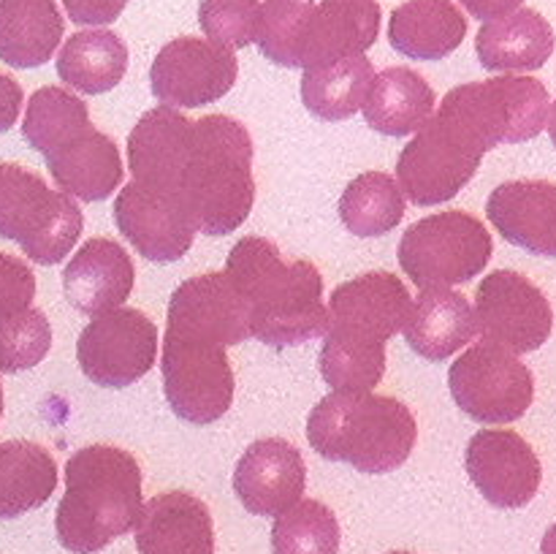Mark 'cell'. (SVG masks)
<instances>
[{
    "label": "cell",
    "instance_id": "cell-17",
    "mask_svg": "<svg viewBox=\"0 0 556 554\" xmlns=\"http://www.w3.org/2000/svg\"><path fill=\"white\" fill-rule=\"evenodd\" d=\"M166 335L239 345L250 337L248 310L223 272L190 277L168 299Z\"/></svg>",
    "mask_w": 556,
    "mask_h": 554
},
{
    "label": "cell",
    "instance_id": "cell-33",
    "mask_svg": "<svg viewBox=\"0 0 556 554\" xmlns=\"http://www.w3.org/2000/svg\"><path fill=\"white\" fill-rule=\"evenodd\" d=\"M87 128H92L87 103L65 87H41L33 92L22 119V136L43 158L71 144Z\"/></svg>",
    "mask_w": 556,
    "mask_h": 554
},
{
    "label": "cell",
    "instance_id": "cell-11",
    "mask_svg": "<svg viewBox=\"0 0 556 554\" xmlns=\"http://www.w3.org/2000/svg\"><path fill=\"white\" fill-rule=\"evenodd\" d=\"M157 356V326L136 307H114L92 315L76 342L79 367L92 383L125 389L152 369Z\"/></svg>",
    "mask_w": 556,
    "mask_h": 554
},
{
    "label": "cell",
    "instance_id": "cell-14",
    "mask_svg": "<svg viewBox=\"0 0 556 554\" xmlns=\"http://www.w3.org/2000/svg\"><path fill=\"white\" fill-rule=\"evenodd\" d=\"M465 467L494 508H525L543 481L535 449L514 429H481L470 438Z\"/></svg>",
    "mask_w": 556,
    "mask_h": 554
},
{
    "label": "cell",
    "instance_id": "cell-13",
    "mask_svg": "<svg viewBox=\"0 0 556 554\" xmlns=\"http://www.w3.org/2000/svg\"><path fill=\"white\" fill-rule=\"evenodd\" d=\"M483 155L438 117L418 130L396 161L400 188L416 206L445 204L454 199L481 168Z\"/></svg>",
    "mask_w": 556,
    "mask_h": 554
},
{
    "label": "cell",
    "instance_id": "cell-25",
    "mask_svg": "<svg viewBox=\"0 0 556 554\" xmlns=\"http://www.w3.org/2000/svg\"><path fill=\"white\" fill-rule=\"evenodd\" d=\"M554 27L535 9H516L478 30L476 52L486 71H538L552 60Z\"/></svg>",
    "mask_w": 556,
    "mask_h": 554
},
{
    "label": "cell",
    "instance_id": "cell-43",
    "mask_svg": "<svg viewBox=\"0 0 556 554\" xmlns=\"http://www.w3.org/2000/svg\"><path fill=\"white\" fill-rule=\"evenodd\" d=\"M548 136H552V141L556 147V101L552 103V112H548Z\"/></svg>",
    "mask_w": 556,
    "mask_h": 554
},
{
    "label": "cell",
    "instance_id": "cell-1",
    "mask_svg": "<svg viewBox=\"0 0 556 554\" xmlns=\"http://www.w3.org/2000/svg\"><path fill=\"white\" fill-rule=\"evenodd\" d=\"M223 275L242 299L255 340L288 348L329 331V307L320 302L324 277L313 261H286L269 239L242 237L228 253Z\"/></svg>",
    "mask_w": 556,
    "mask_h": 554
},
{
    "label": "cell",
    "instance_id": "cell-21",
    "mask_svg": "<svg viewBox=\"0 0 556 554\" xmlns=\"http://www.w3.org/2000/svg\"><path fill=\"white\" fill-rule=\"evenodd\" d=\"M139 554H215V521L204 500L172 489L155 494L136 521Z\"/></svg>",
    "mask_w": 556,
    "mask_h": 554
},
{
    "label": "cell",
    "instance_id": "cell-34",
    "mask_svg": "<svg viewBox=\"0 0 556 554\" xmlns=\"http://www.w3.org/2000/svg\"><path fill=\"white\" fill-rule=\"evenodd\" d=\"M318 367L334 391H372L386 375V345L326 331Z\"/></svg>",
    "mask_w": 556,
    "mask_h": 554
},
{
    "label": "cell",
    "instance_id": "cell-7",
    "mask_svg": "<svg viewBox=\"0 0 556 554\" xmlns=\"http://www.w3.org/2000/svg\"><path fill=\"white\" fill-rule=\"evenodd\" d=\"M494 253L489 228L465 210L434 212L413 223L396 255L410 282L418 288H451L472 280L486 269Z\"/></svg>",
    "mask_w": 556,
    "mask_h": 554
},
{
    "label": "cell",
    "instance_id": "cell-23",
    "mask_svg": "<svg viewBox=\"0 0 556 554\" xmlns=\"http://www.w3.org/2000/svg\"><path fill=\"white\" fill-rule=\"evenodd\" d=\"M402 331L418 356L445 362L478 335L476 310L465 293L451 288H424L418 299H413Z\"/></svg>",
    "mask_w": 556,
    "mask_h": 554
},
{
    "label": "cell",
    "instance_id": "cell-41",
    "mask_svg": "<svg viewBox=\"0 0 556 554\" xmlns=\"http://www.w3.org/2000/svg\"><path fill=\"white\" fill-rule=\"evenodd\" d=\"M467 11H470L476 20L481 22H492L500 20L505 14H514L516 9H521L525 0H459Z\"/></svg>",
    "mask_w": 556,
    "mask_h": 554
},
{
    "label": "cell",
    "instance_id": "cell-18",
    "mask_svg": "<svg viewBox=\"0 0 556 554\" xmlns=\"http://www.w3.org/2000/svg\"><path fill=\"white\" fill-rule=\"evenodd\" d=\"M378 0H320L304 16L296 68H318L353 54H367L380 36Z\"/></svg>",
    "mask_w": 556,
    "mask_h": 554
},
{
    "label": "cell",
    "instance_id": "cell-37",
    "mask_svg": "<svg viewBox=\"0 0 556 554\" xmlns=\"http://www.w3.org/2000/svg\"><path fill=\"white\" fill-rule=\"evenodd\" d=\"M264 3L261 0H201L199 25L206 38L226 49L255 43L261 30Z\"/></svg>",
    "mask_w": 556,
    "mask_h": 554
},
{
    "label": "cell",
    "instance_id": "cell-36",
    "mask_svg": "<svg viewBox=\"0 0 556 554\" xmlns=\"http://www.w3.org/2000/svg\"><path fill=\"white\" fill-rule=\"evenodd\" d=\"M52 348V326L43 310L25 307L0 318V373L33 369Z\"/></svg>",
    "mask_w": 556,
    "mask_h": 554
},
{
    "label": "cell",
    "instance_id": "cell-26",
    "mask_svg": "<svg viewBox=\"0 0 556 554\" xmlns=\"http://www.w3.org/2000/svg\"><path fill=\"white\" fill-rule=\"evenodd\" d=\"M467 16L451 0H407L391 11L389 41L410 60H443L462 47Z\"/></svg>",
    "mask_w": 556,
    "mask_h": 554
},
{
    "label": "cell",
    "instance_id": "cell-10",
    "mask_svg": "<svg viewBox=\"0 0 556 554\" xmlns=\"http://www.w3.org/2000/svg\"><path fill=\"white\" fill-rule=\"evenodd\" d=\"M476 320L483 342L514 356L538 351L554 331L548 297L530 277L514 269H497L483 277L476 293Z\"/></svg>",
    "mask_w": 556,
    "mask_h": 554
},
{
    "label": "cell",
    "instance_id": "cell-40",
    "mask_svg": "<svg viewBox=\"0 0 556 554\" xmlns=\"http://www.w3.org/2000/svg\"><path fill=\"white\" fill-rule=\"evenodd\" d=\"M22 101H25V92H22L20 81L9 74H0V134L16 125Z\"/></svg>",
    "mask_w": 556,
    "mask_h": 554
},
{
    "label": "cell",
    "instance_id": "cell-20",
    "mask_svg": "<svg viewBox=\"0 0 556 554\" xmlns=\"http://www.w3.org/2000/svg\"><path fill=\"white\" fill-rule=\"evenodd\" d=\"M486 217L510 244L556 259V185L548 179H510L486 201Z\"/></svg>",
    "mask_w": 556,
    "mask_h": 554
},
{
    "label": "cell",
    "instance_id": "cell-6",
    "mask_svg": "<svg viewBox=\"0 0 556 554\" xmlns=\"http://www.w3.org/2000/svg\"><path fill=\"white\" fill-rule=\"evenodd\" d=\"M81 228L85 215L68 193L20 163H0V237L36 264L52 266L74 250Z\"/></svg>",
    "mask_w": 556,
    "mask_h": 554
},
{
    "label": "cell",
    "instance_id": "cell-2",
    "mask_svg": "<svg viewBox=\"0 0 556 554\" xmlns=\"http://www.w3.org/2000/svg\"><path fill=\"white\" fill-rule=\"evenodd\" d=\"M177 193L201 234L226 237L248 221L255 204L253 139L239 119H190Z\"/></svg>",
    "mask_w": 556,
    "mask_h": 554
},
{
    "label": "cell",
    "instance_id": "cell-38",
    "mask_svg": "<svg viewBox=\"0 0 556 554\" xmlns=\"http://www.w3.org/2000/svg\"><path fill=\"white\" fill-rule=\"evenodd\" d=\"M36 299V275L22 259L0 253V318L30 307Z\"/></svg>",
    "mask_w": 556,
    "mask_h": 554
},
{
    "label": "cell",
    "instance_id": "cell-8",
    "mask_svg": "<svg viewBox=\"0 0 556 554\" xmlns=\"http://www.w3.org/2000/svg\"><path fill=\"white\" fill-rule=\"evenodd\" d=\"M456 405L481 424L519 421L535 400V375L514 353L478 342L448 369Z\"/></svg>",
    "mask_w": 556,
    "mask_h": 554
},
{
    "label": "cell",
    "instance_id": "cell-27",
    "mask_svg": "<svg viewBox=\"0 0 556 554\" xmlns=\"http://www.w3.org/2000/svg\"><path fill=\"white\" fill-rule=\"evenodd\" d=\"M434 103H438L434 87L418 71L407 65H391L375 74L362 109L367 125L378 134L407 136L429 123Z\"/></svg>",
    "mask_w": 556,
    "mask_h": 554
},
{
    "label": "cell",
    "instance_id": "cell-24",
    "mask_svg": "<svg viewBox=\"0 0 556 554\" xmlns=\"http://www.w3.org/2000/svg\"><path fill=\"white\" fill-rule=\"evenodd\" d=\"M43 161L58 188L71 199L103 201L123 185L125 177L117 141L96 128H87Z\"/></svg>",
    "mask_w": 556,
    "mask_h": 554
},
{
    "label": "cell",
    "instance_id": "cell-16",
    "mask_svg": "<svg viewBox=\"0 0 556 554\" xmlns=\"http://www.w3.org/2000/svg\"><path fill=\"white\" fill-rule=\"evenodd\" d=\"M410 307L413 297L402 277L391 272H367L331 291L329 331L386 345L402 331Z\"/></svg>",
    "mask_w": 556,
    "mask_h": 554
},
{
    "label": "cell",
    "instance_id": "cell-35",
    "mask_svg": "<svg viewBox=\"0 0 556 554\" xmlns=\"http://www.w3.org/2000/svg\"><path fill=\"white\" fill-rule=\"evenodd\" d=\"M342 530L337 514L320 500H299L271 527L275 554H337Z\"/></svg>",
    "mask_w": 556,
    "mask_h": 554
},
{
    "label": "cell",
    "instance_id": "cell-46",
    "mask_svg": "<svg viewBox=\"0 0 556 554\" xmlns=\"http://www.w3.org/2000/svg\"><path fill=\"white\" fill-rule=\"evenodd\" d=\"M302 3H315V0H302Z\"/></svg>",
    "mask_w": 556,
    "mask_h": 554
},
{
    "label": "cell",
    "instance_id": "cell-39",
    "mask_svg": "<svg viewBox=\"0 0 556 554\" xmlns=\"http://www.w3.org/2000/svg\"><path fill=\"white\" fill-rule=\"evenodd\" d=\"M63 5L76 25H112L119 20L128 0H63Z\"/></svg>",
    "mask_w": 556,
    "mask_h": 554
},
{
    "label": "cell",
    "instance_id": "cell-30",
    "mask_svg": "<svg viewBox=\"0 0 556 554\" xmlns=\"http://www.w3.org/2000/svg\"><path fill=\"white\" fill-rule=\"evenodd\" d=\"M58 489V462L33 440L0 443V519H16Z\"/></svg>",
    "mask_w": 556,
    "mask_h": 554
},
{
    "label": "cell",
    "instance_id": "cell-15",
    "mask_svg": "<svg viewBox=\"0 0 556 554\" xmlns=\"http://www.w3.org/2000/svg\"><path fill=\"white\" fill-rule=\"evenodd\" d=\"M114 223L125 239L155 264L182 259L199 234L193 215L177 196L157 193L136 179L114 199Z\"/></svg>",
    "mask_w": 556,
    "mask_h": 554
},
{
    "label": "cell",
    "instance_id": "cell-4",
    "mask_svg": "<svg viewBox=\"0 0 556 554\" xmlns=\"http://www.w3.org/2000/svg\"><path fill=\"white\" fill-rule=\"evenodd\" d=\"M307 440L324 459L380 476L410 459L418 421L407 402L372 391H331L307 418Z\"/></svg>",
    "mask_w": 556,
    "mask_h": 554
},
{
    "label": "cell",
    "instance_id": "cell-5",
    "mask_svg": "<svg viewBox=\"0 0 556 554\" xmlns=\"http://www.w3.org/2000/svg\"><path fill=\"white\" fill-rule=\"evenodd\" d=\"M552 98L532 76H494L467 81L443 98L434 117L448 125L472 150L486 155L500 144L530 141L548 125Z\"/></svg>",
    "mask_w": 556,
    "mask_h": 554
},
{
    "label": "cell",
    "instance_id": "cell-3",
    "mask_svg": "<svg viewBox=\"0 0 556 554\" xmlns=\"http://www.w3.org/2000/svg\"><path fill=\"white\" fill-rule=\"evenodd\" d=\"M141 467L117 445H85L65 462V494L54 514L60 546L96 554L139 521Z\"/></svg>",
    "mask_w": 556,
    "mask_h": 554
},
{
    "label": "cell",
    "instance_id": "cell-45",
    "mask_svg": "<svg viewBox=\"0 0 556 554\" xmlns=\"http://www.w3.org/2000/svg\"><path fill=\"white\" fill-rule=\"evenodd\" d=\"M389 554H413V552H389Z\"/></svg>",
    "mask_w": 556,
    "mask_h": 554
},
{
    "label": "cell",
    "instance_id": "cell-32",
    "mask_svg": "<svg viewBox=\"0 0 556 554\" xmlns=\"http://www.w3.org/2000/svg\"><path fill=\"white\" fill-rule=\"evenodd\" d=\"M342 226L356 237H383L405 217V193L386 172H364L342 190Z\"/></svg>",
    "mask_w": 556,
    "mask_h": 554
},
{
    "label": "cell",
    "instance_id": "cell-9",
    "mask_svg": "<svg viewBox=\"0 0 556 554\" xmlns=\"http://www.w3.org/2000/svg\"><path fill=\"white\" fill-rule=\"evenodd\" d=\"M163 391L174 416L188 424H212L226 416L237 391L226 345L166 335Z\"/></svg>",
    "mask_w": 556,
    "mask_h": 554
},
{
    "label": "cell",
    "instance_id": "cell-44",
    "mask_svg": "<svg viewBox=\"0 0 556 554\" xmlns=\"http://www.w3.org/2000/svg\"><path fill=\"white\" fill-rule=\"evenodd\" d=\"M0 416H3V386H0Z\"/></svg>",
    "mask_w": 556,
    "mask_h": 554
},
{
    "label": "cell",
    "instance_id": "cell-42",
    "mask_svg": "<svg viewBox=\"0 0 556 554\" xmlns=\"http://www.w3.org/2000/svg\"><path fill=\"white\" fill-rule=\"evenodd\" d=\"M541 554H556V521L546 530L541 541Z\"/></svg>",
    "mask_w": 556,
    "mask_h": 554
},
{
    "label": "cell",
    "instance_id": "cell-31",
    "mask_svg": "<svg viewBox=\"0 0 556 554\" xmlns=\"http://www.w3.org/2000/svg\"><path fill=\"white\" fill-rule=\"evenodd\" d=\"M375 68L367 54H353L337 63L307 68L302 76V101L309 114L326 123L353 117L367 101Z\"/></svg>",
    "mask_w": 556,
    "mask_h": 554
},
{
    "label": "cell",
    "instance_id": "cell-19",
    "mask_svg": "<svg viewBox=\"0 0 556 554\" xmlns=\"http://www.w3.org/2000/svg\"><path fill=\"white\" fill-rule=\"evenodd\" d=\"M307 465L286 438L255 440L233 470V492L255 516H280L302 500Z\"/></svg>",
    "mask_w": 556,
    "mask_h": 554
},
{
    "label": "cell",
    "instance_id": "cell-12",
    "mask_svg": "<svg viewBox=\"0 0 556 554\" xmlns=\"http://www.w3.org/2000/svg\"><path fill=\"white\" fill-rule=\"evenodd\" d=\"M239 76L233 49L210 38L179 36L157 52L150 68L152 96L172 109H199L226 96Z\"/></svg>",
    "mask_w": 556,
    "mask_h": 554
},
{
    "label": "cell",
    "instance_id": "cell-29",
    "mask_svg": "<svg viewBox=\"0 0 556 554\" xmlns=\"http://www.w3.org/2000/svg\"><path fill=\"white\" fill-rule=\"evenodd\" d=\"M128 71V47L112 30H79L58 54V76L85 96L114 90Z\"/></svg>",
    "mask_w": 556,
    "mask_h": 554
},
{
    "label": "cell",
    "instance_id": "cell-22",
    "mask_svg": "<svg viewBox=\"0 0 556 554\" xmlns=\"http://www.w3.org/2000/svg\"><path fill=\"white\" fill-rule=\"evenodd\" d=\"M134 261L123 244L109 237L87 239L63 272L65 299L85 315L119 307L134 291Z\"/></svg>",
    "mask_w": 556,
    "mask_h": 554
},
{
    "label": "cell",
    "instance_id": "cell-28",
    "mask_svg": "<svg viewBox=\"0 0 556 554\" xmlns=\"http://www.w3.org/2000/svg\"><path fill=\"white\" fill-rule=\"evenodd\" d=\"M65 33L58 0H0V60L38 68L52 60Z\"/></svg>",
    "mask_w": 556,
    "mask_h": 554
}]
</instances>
